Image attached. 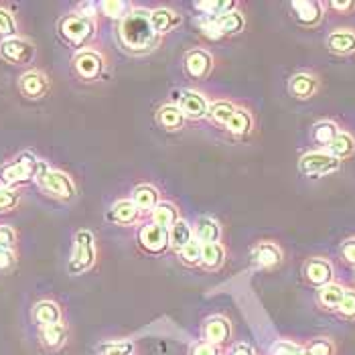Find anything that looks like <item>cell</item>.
I'll use <instances>...</instances> for the list:
<instances>
[{"label": "cell", "mask_w": 355, "mask_h": 355, "mask_svg": "<svg viewBox=\"0 0 355 355\" xmlns=\"http://www.w3.org/2000/svg\"><path fill=\"white\" fill-rule=\"evenodd\" d=\"M122 45L132 53L150 51L157 45V33L150 27V12L135 10L118 27Z\"/></svg>", "instance_id": "1"}, {"label": "cell", "mask_w": 355, "mask_h": 355, "mask_svg": "<svg viewBox=\"0 0 355 355\" xmlns=\"http://www.w3.org/2000/svg\"><path fill=\"white\" fill-rule=\"evenodd\" d=\"M35 179H37V183L45 191L49 193V195H53V197H57V199L67 201V199H71L76 195V187H73L71 179L65 173H61V171H51L43 161H39Z\"/></svg>", "instance_id": "2"}, {"label": "cell", "mask_w": 355, "mask_h": 355, "mask_svg": "<svg viewBox=\"0 0 355 355\" xmlns=\"http://www.w3.org/2000/svg\"><path fill=\"white\" fill-rule=\"evenodd\" d=\"M37 166H39V161L33 155L25 153L19 159H15L12 163L4 164L0 168V181L4 187H15V185L27 183L31 179H35Z\"/></svg>", "instance_id": "3"}, {"label": "cell", "mask_w": 355, "mask_h": 355, "mask_svg": "<svg viewBox=\"0 0 355 355\" xmlns=\"http://www.w3.org/2000/svg\"><path fill=\"white\" fill-rule=\"evenodd\" d=\"M341 161H337L335 157H331L327 150H311L304 153L299 161V171L304 177L311 179H319V177H327L331 173L339 171Z\"/></svg>", "instance_id": "4"}, {"label": "cell", "mask_w": 355, "mask_h": 355, "mask_svg": "<svg viewBox=\"0 0 355 355\" xmlns=\"http://www.w3.org/2000/svg\"><path fill=\"white\" fill-rule=\"evenodd\" d=\"M94 21L92 19H85L80 15H71V17H65L59 25V31L63 35L65 41H69L71 45H82L83 41H87L92 35H94Z\"/></svg>", "instance_id": "5"}, {"label": "cell", "mask_w": 355, "mask_h": 355, "mask_svg": "<svg viewBox=\"0 0 355 355\" xmlns=\"http://www.w3.org/2000/svg\"><path fill=\"white\" fill-rule=\"evenodd\" d=\"M94 236L89 232H78L76 236V252H73V258L69 262V272L80 274L83 270H87L92 264H94Z\"/></svg>", "instance_id": "6"}, {"label": "cell", "mask_w": 355, "mask_h": 355, "mask_svg": "<svg viewBox=\"0 0 355 355\" xmlns=\"http://www.w3.org/2000/svg\"><path fill=\"white\" fill-rule=\"evenodd\" d=\"M33 45L21 39V37H8L0 43V57L6 61V63H12V65H23L28 63L33 59Z\"/></svg>", "instance_id": "7"}, {"label": "cell", "mask_w": 355, "mask_h": 355, "mask_svg": "<svg viewBox=\"0 0 355 355\" xmlns=\"http://www.w3.org/2000/svg\"><path fill=\"white\" fill-rule=\"evenodd\" d=\"M302 274H304V280L317 288L331 284L333 282V266L331 262L321 258V256H315V258H309L304 264H302Z\"/></svg>", "instance_id": "8"}, {"label": "cell", "mask_w": 355, "mask_h": 355, "mask_svg": "<svg viewBox=\"0 0 355 355\" xmlns=\"http://www.w3.org/2000/svg\"><path fill=\"white\" fill-rule=\"evenodd\" d=\"M291 10L302 27H317L323 21V4L315 0H297L291 2Z\"/></svg>", "instance_id": "9"}, {"label": "cell", "mask_w": 355, "mask_h": 355, "mask_svg": "<svg viewBox=\"0 0 355 355\" xmlns=\"http://www.w3.org/2000/svg\"><path fill=\"white\" fill-rule=\"evenodd\" d=\"M327 49L333 55L347 57L355 53V28H335L327 35Z\"/></svg>", "instance_id": "10"}, {"label": "cell", "mask_w": 355, "mask_h": 355, "mask_svg": "<svg viewBox=\"0 0 355 355\" xmlns=\"http://www.w3.org/2000/svg\"><path fill=\"white\" fill-rule=\"evenodd\" d=\"M140 246L153 254L163 252L164 248L168 246V230L163 225H144L140 232Z\"/></svg>", "instance_id": "11"}, {"label": "cell", "mask_w": 355, "mask_h": 355, "mask_svg": "<svg viewBox=\"0 0 355 355\" xmlns=\"http://www.w3.org/2000/svg\"><path fill=\"white\" fill-rule=\"evenodd\" d=\"M319 89V78L313 73H297L288 82V94L297 100H311Z\"/></svg>", "instance_id": "12"}, {"label": "cell", "mask_w": 355, "mask_h": 355, "mask_svg": "<svg viewBox=\"0 0 355 355\" xmlns=\"http://www.w3.org/2000/svg\"><path fill=\"white\" fill-rule=\"evenodd\" d=\"M252 262L258 268H274L282 262V252L272 242H262L252 250Z\"/></svg>", "instance_id": "13"}, {"label": "cell", "mask_w": 355, "mask_h": 355, "mask_svg": "<svg viewBox=\"0 0 355 355\" xmlns=\"http://www.w3.org/2000/svg\"><path fill=\"white\" fill-rule=\"evenodd\" d=\"M19 87H21V92H23L27 98L37 100V98H43V96L47 94L49 82H47V78H45L41 71H27V73L21 76Z\"/></svg>", "instance_id": "14"}, {"label": "cell", "mask_w": 355, "mask_h": 355, "mask_svg": "<svg viewBox=\"0 0 355 355\" xmlns=\"http://www.w3.org/2000/svg\"><path fill=\"white\" fill-rule=\"evenodd\" d=\"M179 110H181L183 116H189L193 120H197V118H203L207 114L209 106H207V102H205V98L201 94L183 92V96L179 100Z\"/></svg>", "instance_id": "15"}, {"label": "cell", "mask_w": 355, "mask_h": 355, "mask_svg": "<svg viewBox=\"0 0 355 355\" xmlns=\"http://www.w3.org/2000/svg\"><path fill=\"white\" fill-rule=\"evenodd\" d=\"M203 335H205V341L211 343V345L225 343L230 339V335H232V325L223 317H211L203 327Z\"/></svg>", "instance_id": "16"}, {"label": "cell", "mask_w": 355, "mask_h": 355, "mask_svg": "<svg viewBox=\"0 0 355 355\" xmlns=\"http://www.w3.org/2000/svg\"><path fill=\"white\" fill-rule=\"evenodd\" d=\"M73 63L83 80H96L102 71V57L94 51H83L76 57Z\"/></svg>", "instance_id": "17"}, {"label": "cell", "mask_w": 355, "mask_h": 355, "mask_svg": "<svg viewBox=\"0 0 355 355\" xmlns=\"http://www.w3.org/2000/svg\"><path fill=\"white\" fill-rule=\"evenodd\" d=\"M345 291H347V288H343L341 284H335V282L321 286L319 293H317V302H319V306L325 309V311H335V313H337L339 304L343 301Z\"/></svg>", "instance_id": "18"}, {"label": "cell", "mask_w": 355, "mask_h": 355, "mask_svg": "<svg viewBox=\"0 0 355 355\" xmlns=\"http://www.w3.org/2000/svg\"><path fill=\"white\" fill-rule=\"evenodd\" d=\"M185 67L193 78H205L211 69V57L201 49H193L185 57Z\"/></svg>", "instance_id": "19"}, {"label": "cell", "mask_w": 355, "mask_h": 355, "mask_svg": "<svg viewBox=\"0 0 355 355\" xmlns=\"http://www.w3.org/2000/svg\"><path fill=\"white\" fill-rule=\"evenodd\" d=\"M33 319L41 327H47V325H53V323H61V309L51 301L37 302L35 309H33Z\"/></svg>", "instance_id": "20"}, {"label": "cell", "mask_w": 355, "mask_h": 355, "mask_svg": "<svg viewBox=\"0 0 355 355\" xmlns=\"http://www.w3.org/2000/svg\"><path fill=\"white\" fill-rule=\"evenodd\" d=\"M327 153L331 157H335L337 161L349 159L355 155V138L349 132H339L335 140L327 146Z\"/></svg>", "instance_id": "21"}, {"label": "cell", "mask_w": 355, "mask_h": 355, "mask_svg": "<svg viewBox=\"0 0 355 355\" xmlns=\"http://www.w3.org/2000/svg\"><path fill=\"white\" fill-rule=\"evenodd\" d=\"M195 236L199 244H216L221 238V227L211 218H201L195 225Z\"/></svg>", "instance_id": "22"}, {"label": "cell", "mask_w": 355, "mask_h": 355, "mask_svg": "<svg viewBox=\"0 0 355 355\" xmlns=\"http://www.w3.org/2000/svg\"><path fill=\"white\" fill-rule=\"evenodd\" d=\"M110 219L120 223V225L135 223L138 219V207L132 201H118L110 211Z\"/></svg>", "instance_id": "23"}, {"label": "cell", "mask_w": 355, "mask_h": 355, "mask_svg": "<svg viewBox=\"0 0 355 355\" xmlns=\"http://www.w3.org/2000/svg\"><path fill=\"white\" fill-rule=\"evenodd\" d=\"M252 114L248 110H236L234 116L230 118V122L225 124V128L234 135V137H246L248 132L252 130Z\"/></svg>", "instance_id": "24"}, {"label": "cell", "mask_w": 355, "mask_h": 355, "mask_svg": "<svg viewBox=\"0 0 355 355\" xmlns=\"http://www.w3.org/2000/svg\"><path fill=\"white\" fill-rule=\"evenodd\" d=\"M67 337V329L63 323H53V325H47V327H41V341L45 347L49 349H57L63 345Z\"/></svg>", "instance_id": "25"}, {"label": "cell", "mask_w": 355, "mask_h": 355, "mask_svg": "<svg viewBox=\"0 0 355 355\" xmlns=\"http://www.w3.org/2000/svg\"><path fill=\"white\" fill-rule=\"evenodd\" d=\"M339 135V126L331 120H321L313 126V140L319 144V146H325L327 148L329 144L335 140V137Z\"/></svg>", "instance_id": "26"}, {"label": "cell", "mask_w": 355, "mask_h": 355, "mask_svg": "<svg viewBox=\"0 0 355 355\" xmlns=\"http://www.w3.org/2000/svg\"><path fill=\"white\" fill-rule=\"evenodd\" d=\"M214 23H216V27L219 28L221 37H223V35H234V33H240V31L244 28V17H242L238 10H232V12H227V15H223V17L214 19Z\"/></svg>", "instance_id": "27"}, {"label": "cell", "mask_w": 355, "mask_h": 355, "mask_svg": "<svg viewBox=\"0 0 355 355\" xmlns=\"http://www.w3.org/2000/svg\"><path fill=\"white\" fill-rule=\"evenodd\" d=\"M223 260H225V252L218 242L216 244H201V264L205 268L216 270L223 264Z\"/></svg>", "instance_id": "28"}, {"label": "cell", "mask_w": 355, "mask_h": 355, "mask_svg": "<svg viewBox=\"0 0 355 355\" xmlns=\"http://www.w3.org/2000/svg\"><path fill=\"white\" fill-rule=\"evenodd\" d=\"M157 199H159V193L155 187L150 185H140L132 193V203L140 209H155L157 207Z\"/></svg>", "instance_id": "29"}, {"label": "cell", "mask_w": 355, "mask_h": 355, "mask_svg": "<svg viewBox=\"0 0 355 355\" xmlns=\"http://www.w3.org/2000/svg\"><path fill=\"white\" fill-rule=\"evenodd\" d=\"M177 23H179V17L175 12L166 10V8H159V10L150 12V27H153L155 33H166Z\"/></svg>", "instance_id": "30"}, {"label": "cell", "mask_w": 355, "mask_h": 355, "mask_svg": "<svg viewBox=\"0 0 355 355\" xmlns=\"http://www.w3.org/2000/svg\"><path fill=\"white\" fill-rule=\"evenodd\" d=\"M191 240H193V234H191V227H189V223H185V221H177V223L171 227V234H168V244H173V248L181 250L183 246H187Z\"/></svg>", "instance_id": "31"}, {"label": "cell", "mask_w": 355, "mask_h": 355, "mask_svg": "<svg viewBox=\"0 0 355 355\" xmlns=\"http://www.w3.org/2000/svg\"><path fill=\"white\" fill-rule=\"evenodd\" d=\"M183 120H185V116L177 106H164L159 112V122L166 130H179L183 126Z\"/></svg>", "instance_id": "32"}, {"label": "cell", "mask_w": 355, "mask_h": 355, "mask_svg": "<svg viewBox=\"0 0 355 355\" xmlns=\"http://www.w3.org/2000/svg\"><path fill=\"white\" fill-rule=\"evenodd\" d=\"M153 219L157 225H163V227H173L179 219H177V209L171 205V203H161L153 209Z\"/></svg>", "instance_id": "33"}, {"label": "cell", "mask_w": 355, "mask_h": 355, "mask_svg": "<svg viewBox=\"0 0 355 355\" xmlns=\"http://www.w3.org/2000/svg\"><path fill=\"white\" fill-rule=\"evenodd\" d=\"M234 112H236V108H234L230 102H216L211 108L207 110L209 118H211L216 124H219V126H225V124L230 122V118L234 116Z\"/></svg>", "instance_id": "34"}, {"label": "cell", "mask_w": 355, "mask_h": 355, "mask_svg": "<svg viewBox=\"0 0 355 355\" xmlns=\"http://www.w3.org/2000/svg\"><path fill=\"white\" fill-rule=\"evenodd\" d=\"M304 354L306 355H335V345L325 339V337H319V339H313L306 347H304Z\"/></svg>", "instance_id": "35"}, {"label": "cell", "mask_w": 355, "mask_h": 355, "mask_svg": "<svg viewBox=\"0 0 355 355\" xmlns=\"http://www.w3.org/2000/svg\"><path fill=\"white\" fill-rule=\"evenodd\" d=\"M179 254H181V258H183L185 264L195 266V264L201 262V244H199L197 240H191L187 246H183L179 250Z\"/></svg>", "instance_id": "36"}, {"label": "cell", "mask_w": 355, "mask_h": 355, "mask_svg": "<svg viewBox=\"0 0 355 355\" xmlns=\"http://www.w3.org/2000/svg\"><path fill=\"white\" fill-rule=\"evenodd\" d=\"M337 315L343 317V319H349L354 321L355 319V291H345L343 295V301L337 309Z\"/></svg>", "instance_id": "37"}, {"label": "cell", "mask_w": 355, "mask_h": 355, "mask_svg": "<svg viewBox=\"0 0 355 355\" xmlns=\"http://www.w3.org/2000/svg\"><path fill=\"white\" fill-rule=\"evenodd\" d=\"M19 203V191H15L12 187H0V214L15 209Z\"/></svg>", "instance_id": "38"}, {"label": "cell", "mask_w": 355, "mask_h": 355, "mask_svg": "<svg viewBox=\"0 0 355 355\" xmlns=\"http://www.w3.org/2000/svg\"><path fill=\"white\" fill-rule=\"evenodd\" d=\"M102 8L104 12L114 17V19H126L128 17V4L126 2H118V0H108V2H102Z\"/></svg>", "instance_id": "39"}, {"label": "cell", "mask_w": 355, "mask_h": 355, "mask_svg": "<svg viewBox=\"0 0 355 355\" xmlns=\"http://www.w3.org/2000/svg\"><path fill=\"white\" fill-rule=\"evenodd\" d=\"M304 347L293 343V341H276L270 349V355H301Z\"/></svg>", "instance_id": "40"}, {"label": "cell", "mask_w": 355, "mask_h": 355, "mask_svg": "<svg viewBox=\"0 0 355 355\" xmlns=\"http://www.w3.org/2000/svg\"><path fill=\"white\" fill-rule=\"evenodd\" d=\"M17 33V23H15V17L8 12V10H4V8H0V35L2 37H12Z\"/></svg>", "instance_id": "41"}, {"label": "cell", "mask_w": 355, "mask_h": 355, "mask_svg": "<svg viewBox=\"0 0 355 355\" xmlns=\"http://www.w3.org/2000/svg\"><path fill=\"white\" fill-rule=\"evenodd\" d=\"M339 256L345 264L349 266H355V238H347L341 248H339Z\"/></svg>", "instance_id": "42"}, {"label": "cell", "mask_w": 355, "mask_h": 355, "mask_svg": "<svg viewBox=\"0 0 355 355\" xmlns=\"http://www.w3.org/2000/svg\"><path fill=\"white\" fill-rule=\"evenodd\" d=\"M132 343L130 341H118V343H110L104 347V355H132Z\"/></svg>", "instance_id": "43"}, {"label": "cell", "mask_w": 355, "mask_h": 355, "mask_svg": "<svg viewBox=\"0 0 355 355\" xmlns=\"http://www.w3.org/2000/svg\"><path fill=\"white\" fill-rule=\"evenodd\" d=\"M15 240H17L15 230L8 225H0V250H12Z\"/></svg>", "instance_id": "44"}, {"label": "cell", "mask_w": 355, "mask_h": 355, "mask_svg": "<svg viewBox=\"0 0 355 355\" xmlns=\"http://www.w3.org/2000/svg\"><path fill=\"white\" fill-rule=\"evenodd\" d=\"M327 6L333 8V10H337V12H341V15H349L352 10H355V2H352V0H345V2L335 0V2H329Z\"/></svg>", "instance_id": "45"}, {"label": "cell", "mask_w": 355, "mask_h": 355, "mask_svg": "<svg viewBox=\"0 0 355 355\" xmlns=\"http://www.w3.org/2000/svg\"><path fill=\"white\" fill-rule=\"evenodd\" d=\"M193 355H218V349H216V345L203 341V343H197L193 347Z\"/></svg>", "instance_id": "46"}, {"label": "cell", "mask_w": 355, "mask_h": 355, "mask_svg": "<svg viewBox=\"0 0 355 355\" xmlns=\"http://www.w3.org/2000/svg\"><path fill=\"white\" fill-rule=\"evenodd\" d=\"M15 264V254L12 250H0V268H8Z\"/></svg>", "instance_id": "47"}, {"label": "cell", "mask_w": 355, "mask_h": 355, "mask_svg": "<svg viewBox=\"0 0 355 355\" xmlns=\"http://www.w3.org/2000/svg\"><path fill=\"white\" fill-rule=\"evenodd\" d=\"M227 355H254V349L248 343H238V345L232 347V352Z\"/></svg>", "instance_id": "48"}, {"label": "cell", "mask_w": 355, "mask_h": 355, "mask_svg": "<svg viewBox=\"0 0 355 355\" xmlns=\"http://www.w3.org/2000/svg\"><path fill=\"white\" fill-rule=\"evenodd\" d=\"M301 355H306V354H304V352H302V354Z\"/></svg>", "instance_id": "49"}]
</instances>
